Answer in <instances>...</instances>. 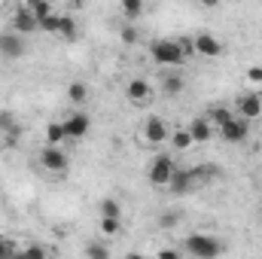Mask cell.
<instances>
[{"label":"cell","mask_w":262,"mask_h":259,"mask_svg":"<svg viewBox=\"0 0 262 259\" xmlns=\"http://www.w3.org/2000/svg\"><path fill=\"white\" fill-rule=\"evenodd\" d=\"M0 143H3L6 149H15V146L21 143V125L15 122V125H12V128L6 131V134H0Z\"/></svg>","instance_id":"cb8c5ba5"},{"label":"cell","mask_w":262,"mask_h":259,"mask_svg":"<svg viewBox=\"0 0 262 259\" xmlns=\"http://www.w3.org/2000/svg\"><path fill=\"white\" fill-rule=\"evenodd\" d=\"M61 125H64V131H67V137H70V140H79V137H85V134H89L92 119H89L82 110H76V113H70V116H67Z\"/></svg>","instance_id":"9c48e42d"},{"label":"cell","mask_w":262,"mask_h":259,"mask_svg":"<svg viewBox=\"0 0 262 259\" xmlns=\"http://www.w3.org/2000/svg\"><path fill=\"white\" fill-rule=\"evenodd\" d=\"M40 31H46V34H58V15H49L46 21H40Z\"/></svg>","instance_id":"1f68e13d"},{"label":"cell","mask_w":262,"mask_h":259,"mask_svg":"<svg viewBox=\"0 0 262 259\" xmlns=\"http://www.w3.org/2000/svg\"><path fill=\"white\" fill-rule=\"evenodd\" d=\"M189 174H192V183H210V180H216L220 177V168L216 165H195V168H189Z\"/></svg>","instance_id":"2e32d148"},{"label":"cell","mask_w":262,"mask_h":259,"mask_svg":"<svg viewBox=\"0 0 262 259\" xmlns=\"http://www.w3.org/2000/svg\"><path fill=\"white\" fill-rule=\"evenodd\" d=\"M168 189H171L174 195H186L189 189H195L189 168H177V171H174V177H171V183H168Z\"/></svg>","instance_id":"4fadbf2b"},{"label":"cell","mask_w":262,"mask_h":259,"mask_svg":"<svg viewBox=\"0 0 262 259\" xmlns=\"http://www.w3.org/2000/svg\"><path fill=\"white\" fill-rule=\"evenodd\" d=\"M171 143H174V149H189L192 146V134H189V128H177L174 134H171Z\"/></svg>","instance_id":"d4e9b609"},{"label":"cell","mask_w":262,"mask_h":259,"mask_svg":"<svg viewBox=\"0 0 262 259\" xmlns=\"http://www.w3.org/2000/svg\"><path fill=\"white\" fill-rule=\"evenodd\" d=\"M247 134H250V122L241 119V116H235L226 128H220V137L226 143H241V140H247Z\"/></svg>","instance_id":"8fae6325"},{"label":"cell","mask_w":262,"mask_h":259,"mask_svg":"<svg viewBox=\"0 0 262 259\" xmlns=\"http://www.w3.org/2000/svg\"><path fill=\"white\" fill-rule=\"evenodd\" d=\"M192 40H195V52L198 55H204V58H220V55H223V43H220L213 34L201 31V34H195Z\"/></svg>","instance_id":"30bf717a"},{"label":"cell","mask_w":262,"mask_h":259,"mask_svg":"<svg viewBox=\"0 0 262 259\" xmlns=\"http://www.w3.org/2000/svg\"><path fill=\"white\" fill-rule=\"evenodd\" d=\"M119 229H122V220H101V232H104L107 238L119 235Z\"/></svg>","instance_id":"f546056e"},{"label":"cell","mask_w":262,"mask_h":259,"mask_svg":"<svg viewBox=\"0 0 262 259\" xmlns=\"http://www.w3.org/2000/svg\"><path fill=\"white\" fill-rule=\"evenodd\" d=\"M12 250H15V241H9V238H3V235H0V259H6Z\"/></svg>","instance_id":"836d02e7"},{"label":"cell","mask_w":262,"mask_h":259,"mask_svg":"<svg viewBox=\"0 0 262 259\" xmlns=\"http://www.w3.org/2000/svg\"><path fill=\"white\" fill-rule=\"evenodd\" d=\"M58 37H64V40H76L79 37V25H76L73 15H58Z\"/></svg>","instance_id":"ac0fdd59"},{"label":"cell","mask_w":262,"mask_h":259,"mask_svg":"<svg viewBox=\"0 0 262 259\" xmlns=\"http://www.w3.org/2000/svg\"><path fill=\"white\" fill-rule=\"evenodd\" d=\"M125 259H146L143 253H125Z\"/></svg>","instance_id":"74e56055"},{"label":"cell","mask_w":262,"mask_h":259,"mask_svg":"<svg viewBox=\"0 0 262 259\" xmlns=\"http://www.w3.org/2000/svg\"><path fill=\"white\" fill-rule=\"evenodd\" d=\"M149 55H152L156 64H162V67H180L183 64V55H180V49H177L174 40H156L152 49H149Z\"/></svg>","instance_id":"3957f363"},{"label":"cell","mask_w":262,"mask_h":259,"mask_svg":"<svg viewBox=\"0 0 262 259\" xmlns=\"http://www.w3.org/2000/svg\"><path fill=\"white\" fill-rule=\"evenodd\" d=\"M174 220H177L174 213H165V217H162V226H165V229H171V226H174Z\"/></svg>","instance_id":"d590c367"},{"label":"cell","mask_w":262,"mask_h":259,"mask_svg":"<svg viewBox=\"0 0 262 259\" xmlns=\"http://www.w3.org/2000/svg\"><path fill=\"white\" fill-rule=\"evenodd\" d=\"M67 101L70 104H85L89 101V85L85 82H70L67 85Z\"/></svg>","instance_id":"44dd1931"},{"label":"cell","mask_w":262,"mask_h":259,"mask_svg":"<svg viewBox=\"0 0 262 259\" xmlns=\"http://www.w3.org/2000/svg\"><path fill=\"white\" fill-rule=\"evenodd\" d=\"M64 137H67V131H64L61 122H49V125H46V146H61Z\"/></svg>","instance_id":"d6986e66"},{"label":"cell","mask_w":262,"mask_h":259,"mask_svg":"<svg viewBox=\"0 0 262 259\" xmlns=\"http://www.w3.org/2000/svg\"><path fill=\"white\" fill-rule=\"evenodd\" d=\"M40 165H43L46 171H52V174H67V168H70L67 153L61 146H43V149H40Z\"/></svg>","instance_id":"277c9868"},{"label":"cell","mask_w":262,"mask_h":259,"mask_svg":"<svg viewBox=\"0 0 262 259\" xmlns=\"http://www.w3.org/2000/svg\"><path fill=\"white\" fill-rule=\"evenodd\" d=\"M244 76H247V82H250V85H262V67L259 64L247 67V73H244Z\"/></svg>","instance_id":"4dcf8cb0"},{"label":"cell","mask_w":262,"mask_h":259,"mask_svg":"<svg viewBox=\"0 0 262 259\" xmlns=\"http://www.w3.org/2000/svg\"><path fill=\"white\" fill-rule=\"evenodd\" d=\"M204 119L213 125V128H226L232 119H235V113L229 110V107H223V104H216V107H210L207 113H204Z\"/></svg>","instance_id":"9a60e30c"},{"label":"cell","mask_w":262,"mask_h":259,"mask_svg":"<svg viewBox=\"0 0 262 259\" xmlns=\"http://www.w3.org/2000/svg\"><path fill=\"white\" fill-rule=\"evenodd\" d=\"M9 31H15L18 37H25V34H34V31H40V25H37V18L31 15L28 3H25V6H18V9L12 12V18H9Z\"/></svg>","instance_id":"5b68a950"},{"label":"cell","mask_w":262,"mask_h":259,"mask_svg":"<svg viewBox=\"0 0 262 259\" xmlns=\"http://www.w3.org/2000/svg\"><path fill=\"white\" fill-rule=\"evenodd\" d=\"M101 220H122V207L116 198H104L101 201Z\"/></svg>","instance_id":"7402d4cb"},{"label":"cell","mask_w":262,"mask_h":259,"mask_svg":"<svg viewBox=\"0 0 262 259\" xmlns=\"http://www.w3.org/2000/svg\"><path fill=\"white\" fill-rule=\"evenodd\" d=\"M156 259H180V253H177V250H159Z\"/></svg>","instance_id":"e575fe53"},{"label":"cell","mask_w":262,"mask_h":259,"mask_svg":"<svg viewBox=\"0 0 262 259\" xmlns=\"http://www.w3.org/2000/svg\"><path fill=\"white\" fill-rule=\"evenodd\" d=\"M6 259H25V253H21V250L15 247V250H12V253H9V256H6Z\"/></svg>","instance_id":"8d00e7d4"},{"label":"cell","mask_w":262,"mask_h":259,"mask_svg":"<svg viewBox=\"0 0 262 259\" xmlns=\"http://www.w3.org/2000/svg\"><path fill=\"white\" fill-rule=\"evenodd\" d=\"M183 247H186V253L195 259H220L223 256V241L220 238H213V235H204V232H195V235H189L186 241H183Z\"/></svg>","instance_id":"6da1fadb"},{"label":"cell","mask_w":262,"mask_h":259,"mask_svg":"<svg viewBox=\"0 0 262 259\" xmlns=\"http://www.w3.org/2000/svg\"><path fill=\"white\" fill-rule=\"evenodd\" d=\"M174 171H177L174 159H171L168 153H162V156H156V159L149 162L146 177H149V183H152V186H168V183H171V177H174Z\"/></svg>","instance_id":"7a4b0ae2"},{"label":"cell","mask_w":262,"mask_h":259,"mask_svg":"<svg viewBox=\"0 0 262 259\" xmlns=\"http://www.w3.org/2000/svg\"><path fill=\"white\" fill-rule=\"evenodd\" d=\"M125 95H128L131 104H146L152 98V85L146 79H131L128 85H125Z\"/></svg>","instance_id":"7c38bea8"},{"label":"cell","mask_w":262,"mask_h":259,"mask_svg":"<svg viewBox=\"0 0 262 259\" xmlns=\"http://www.w3.org/2000/svg\"><path fill=\"white\" fill-rule=\"evenodd\" d=\"M171 134H168V122L162 119V116H149L146 122H143V140L149 143V146H159V143H165Z\"/></svg>","instance_id":"52a82bcc"},{"label":"cell","mask_w":262,"mask_h":259,"mask_svg":"<svg viewBox=\"0 0 262 259\" xmlns=\"http://www.w3.org/2000/svg\"><path fill=\"white\" fill-rule=\"evenodd\" d=\"M28 9H31V15L37 18V25H40V21H46L49 15H55L52 3H46V0H34V3H28Z\"/></svg>","instance_id":"ffe728a7"},{"label":"cell","mask_w":262,"mask_h":259,"mask_svg":"<svg viewBox=\"0 0 262 259\" xmlns=\"http://www.w3.org/2000/svg\"><path fill=\"white\" fill-rule=\"evenodd\" d=\"M189 134H192V143H207V140L213 137V125H210L204 116H195V119L189 122Z\"/></svg>","instance_id":"5bb4252c"},{"label":"cell","mask_w":262,"mask_h":259,"mask_svg":"<svg viewBox=\"0 0 262 259\" xmlns=\"http://www.w3.org/2000/svg\"><path fill=\"white\" fill-rule=\"evenodd\" d=\"M119 40H122L125 46H134V43L140 40V31H137L134 25H122V31H119Z\"/></svg>","instance_id":"83f0119b"},{"label":"cell","mask_w":262,"mask_h":259,"mask_svg":"<svg viewBox=\"0 0 262 259\" xmlns=\"http://www.w3.org/2000/svg\"><path fill=\"white\" fill-rule=\"evenodd\" d=\"M174 43H177V49H180V55H183V58L195 55V40H192V37H180V40H174Z\"/></svg>","instance_id":"f1b7e54d"},{"label":"cell","mask_w":262,"mask_h":259,"mask_svg":"<svg viewBox=\"0 0 262 259\" xmlns=\"http://www.w3.org/2000/svg\"><path fill=\"white\" fill-rule=\"evenodd\" d=\"M21 253H25V259H49V250L43 244H25Z\"/></svg>","instance_id":"4316f807"},{"label":"cell","mask_w":262,"mask_h":259,"mask_svg":"<svg viewBox=\"0 0 262 259\" xmlns=\"http://www.w3.org/2000/svg\"><path fill=\"white\" fill-rule=\"evenodd\" d=\"M122 15L128 18V25H134V18L143 15V3L140 0H122Z\"/></svg>","instance_id":"603a6c76"},{"label":"cell","mask_w":262,"mask_h":259,"mask_svg":"<svg viewBox=\"0 0 262 259\" xmlns=\"http://www.w3.org/2000/svg\"><path fill=\"white\" fill-rule=\"evenodd\" d=\"M85 256L89 259H110V250H107L104 241H89L85 244Z\"/></svg>","instance_id":"484cf974"},{"label":"cell","mask_w":262,"mask_h":259,"mask_svg":"<svg viewBox=\"0 0 262 259\" xmlns=\"http://www.w3.org/2000/svg\"><path fill=\"white\" fill-rule=\"evenodd\" d=\"M25 37H18L15 31H3L0 34V55L3 58H21L25 55Z\"/></svg>","instance_id":"ba28073f"},{"label":"cell","mask_w":262,"mask_h":259,"mask_svg":"<svg viewBox=\"0 0 262 259\" xmlns=\"http://www.w3.org/2000/svg\"><path fill=\"white\" fill-rule=\"evenodd\" d=\"M15 125V119H12V113H6V110H0V134H6V131Z\"/></svg>","instance_id":"d6a6232c"},{"label":"cell","mask_w":262,"mask_h":259,"mask_svg":"<svg viewBox=\"0 0 262 259\" xmlns=\"http://www.w3.org/2000/svg\"><path fill=\"white\" fill-rule=\"evenodd\" d=\"M183 89H186V79H183L180 73H165V76H162V92H165V95L174 98V95H180Z\"/></svg>","instance_id":"e0dca14e"},{"label":"cell","mask_w":262,"mask_h":259,"mask_svg":"<svg viewBox=\"0 0 262 259\" xmlns=\"http://www.w3.org/2000/svg\"><path fill=\"white\" fill-rule=\"evenodd\" d=\"M238 116L247 119V122L259 119L262 116V95H256V92H244V95H238Z\"/></svg>","instance_id":"8992f818"}]
</instances>
